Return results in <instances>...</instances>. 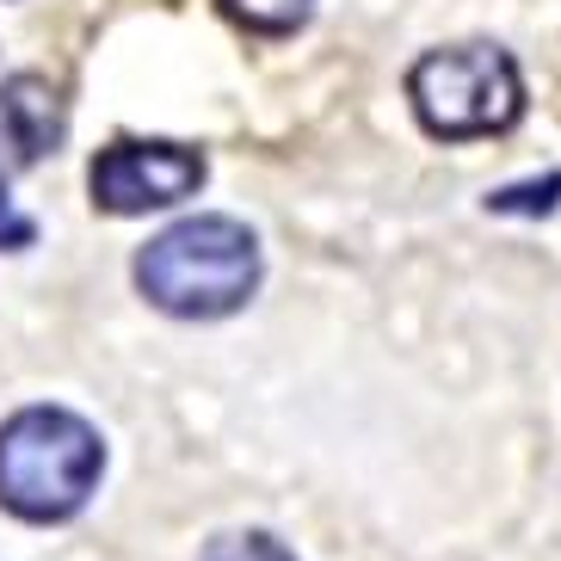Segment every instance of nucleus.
Instances as JSON below:
<instances>
[{
  "label": "nucleus",
  "instance_id": "obj_1",
  "mask_svg": "<svg viewBox=\"0 0 561 561\" xmlns=\"http://www.w3.org/2000/svg\"><path fill=\"white\" fill-rule=\"evenodd\" d=\"M260 284V241L234 216H185L136 253V290L180 321L234 314Z\"/></svg>",
  "mask_w": 561,
  "mask_h": 561
},
{
  "label": "nucleus",
  "instance_id": "obj_2",
  "mask_svg": "<svg viewBox=\"0 0 561 561\" xmlns=\"http://www.w3.org/2000/svg\"><path fill=\"white\" fill-rule=\"evenodd\" d=\"M105 450L100 432L68 408H25L0 426V506L32 518V525H62L87 506L100 488Z\"/></svg>",
  "mask_w": 561,
  "mask_h": 561
},
{
  "label": "nucleus",
  "instance_id": "obj_3",
  "mask_svg": "<svg viewBox=\"0 0 561 561\" xmlns=\"http://www.w3.org/2000/svg\"><path fill=\"white\" fill-rule=\"evenodd\" d=\"M408 100L432 136L469 142V136H500L525 112V81L500 44H450L426 50L408 75Z\"/></svg>",
  "mask_w": 561,
  "mask_h": 561
},
{
  "label": "nucleus",
  "instance_id": "obj_4",
  "mask_svg": "<svg viewBox=\"0 0 561 561\" xmlns=\"http://www.w3.org/2000/svg\"><path fill=\"white\" fill-rule=\"evenodd\" d=\"M87 185H93V204L112 216L167 210L204 185V154L185 142H112L100 149Z\"/></svg>",
  "mask_w": 561,
  "mask_h": 561
},
{
  "label": "nucleus",
  "instance_id": "obj_5",
  "mask_svg": "<svg viewBox=\"0 0 561 561\" xmlns=\"http://www.w3.org/2000/svg\"><path fill=\"white\" fill-rule=\"evenodd\" d=\"M62 142V100L44 75H13L0 81V167H37Z\"/></svg>",
  "mask_w": 561,
  "mask_h": 561
},
{
  "label": "nucleus",
  "instance_id": "obj_6",
  "mask_svg": "<svg viewBox=\"0 0 561 561\" xmlns=\"http://www.w3.org/2000/svg\"><path fill=\"white\" fill-rule=\"evenodd\" d=\"M216 7L253 37H290V32H302L309 13H314V0H216Z\"/></svg>",
  "mask_w": 561,
  "mask_h": 561
},
{
  "label": "nucleus",
  "instance_id": "obj_7",
  "mask_svg": "<svg viewBox=\"0 0 561 561\" xmlns=\"http://www.w3.org/2000/svg\"><path fill=\"white\" fill-rule=\"evenodd\" d=\"M561 204V173H549V180H530V185H506V192H494L488 198V210L494 216H549Z\"/></svg>",
  "mask_w": 561,
  "mask_h": 561
},
{
  "label": "nucleus",
  "instance_id": "obj_8",
  "mask_svg": "<svg viewBox=\"0 0 561 561\" xmlns=\"http://www.w3.org/2000/svg\"><path fill=\"white\" fill-rule=\"evenodd\" d=\"M204 561H297V556L284 543H272L265 530H253V537H222V543H210Z\"/></svg>",
  "mask_w": 561,
  "mask_h": 561
},
{
  "label": "nucleus",
  "instance_id": "obj_9",
  "mask_svg": "<svg viewBox=\"0 0 561 561\" xmlns=\"http://www.w3.org/2000/svg\"><path fill=\"white\" fill-rule=\"evenodd\" d=\"M32 241H37V222L0 192V253H19V248H32Z\"/></svg>",
  "mask_w": 561,
  "mask_h": 561
}]
</instances>
